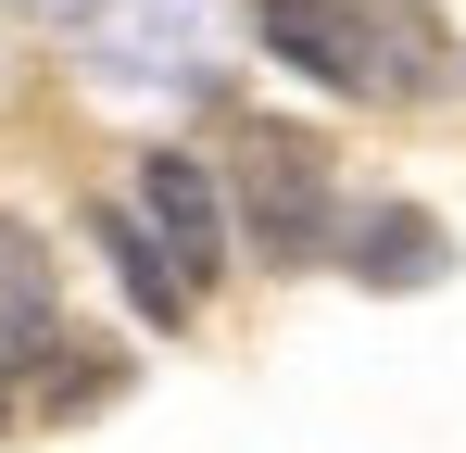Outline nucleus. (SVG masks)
Wrapping results in <instances>:
<instances>
[{
    "label": "nucleus",
    "instance_id": "7",
    "mask_svg": "<svg viewBox=\"0 0 466 453\" xmlns=\"http://www.w3.org/2000/svg\"><path fill=\"white\" fill-rule=\"evenodd\" d=\"M101 252H114V277H127V302H139L152 327H189V302H202V290L177 277V252L139 226V202H127V215H101Z\"/></svg>",
    "mask_w": 466,
    "mask_h": 453
},
{
    "label": "nucleus",
    "instance_id": "2",
    "mask_svg": "<svg viewBox=\"0 0 466 453\" xmlns=\"http://www.w3.org/2000/svg\"><path fill=\"white\" fill-rule=\"evenodd\" d=\"M228 202H239V239L265 265H328L340 252V151L290 126V114H252L228 151Z\"/></svg>",
    "mask_w": 466,
    "mask_h": 453
},
{
    "label": "nucleus",
    "instance_id": "4",
    "mask_svg": "<svg viewBox=\"0 0 466 453\" xmlns=\"http://www.w3.org/2000/svg\"><path fill=\"white\" fill-rule=\"evenodd\" d=\"M139 226L177 252V277H189V290H215V277H228L239 202L215 189V164H202V151H139Z\"/></svg>",
    "mask_w": 466,
    "mask_h": 453
},
{
    "label": "nucleus",
    "instance_id": "6",
    "mask_svg": "<svg viewBox=\"0 0 466 453\" xmlns=\"http://www.w3.org/2000/svg\"><path fill=\"white\" fill-rule=\"evenodd\" d=\"M51 353H64V277H51L38 226L0 215V378H38Z\"/></svg>",
    "mask_w": 466,
    "mask_h": 453
},
{
    "label": "nucleus",
    "instance_id": "5",
    "mask_svg": "<svg viewBox=\"0 0 466 453\" xmlns=\"http://www.w3.org/2000/svg\"><path fill=\"white\" fill-rule=\"evenodd\" d=\"M340 277L353 290H441L454 239H441L429 202H366V215H340Z\"/></svg>",
    "mask_w": 466,
    "mask_h": 453
},
{
    "label": "nucleus",
    "instance_id": "3",
    "mask_svg": "<svg viewBox=\"0 0 466 453\" xmlns=\"http://www.w3.org/2000/svg\"><path fill=\"white\" fill-rule=\"evenodd\" d=\"M88 88L114 101H202L215 88V0H64Z\"/></svg>",
    "mask_w": 466,
    "mask_h": 453
},
{
    "label": "nucleus",
    "instance_id": "8",
    "mask_svg": "<svg viewBox=\"0 0 466 453\" xmlns=\"http://www.w3.org/2000/svg\"><path fill=\"white\" fill-rule=\"evenodd\" d=\"M114 390H127V353H114V340H64V353L38 366V403H51V416H88V403H114Z\"/></svg>",
    "mask_w": 466,
    "mask_h": 453
},
{
    "label": "nucleus",
    "instance_id": "1",
    "mask_svg": "<svg viewBox=\"0 0 466 453\" xmlns=\"http://www.w3.org/2000/svg\"><path fill=\"white\" fill-rule=\"evenodd\" d=\"M265 25V51L315 88H340V101H416V88H441V25L429 13H379V0H265L252 13Z\"/></svg>",
    "mask_w": 466,
    "mask_h": 453
}]
</instances>
